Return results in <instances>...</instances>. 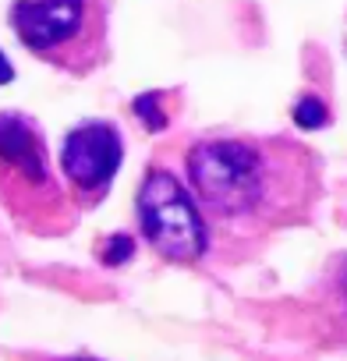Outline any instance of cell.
Instances as JSON below:
<instances>
[{"mask_svg":"<svg viewBox=\"0 0 347 361\" xmlns=\"http://www.w3.org/2000/svg\"><path fill=\"white\" fill-rule=\"evenodd\" d=\"M192 195L224 245H259L308 224L322 195L319 156L284 135H217L188 149Z\"/></svg>","mask_w":347,"mask_h":361,"instance_id":"1","label":"cell"},{"mask_svg":"<svg viewBox=\"0 0 347 361\" xmlns=\"http://www.w3.org/2000/svg\"><path fill=\"white\" fill-rule=\"evenodd\" d=\"M0 206L32 238H64L78 227V206L54 177L36 117L0 114Z\"/></svg>","mask_w":347,"mask_h":361,"instance_id":"2","label":"cell"},{"mask_svg":"<svg viewBox=\"0 0 347 361\" xmlns=\"http://www.w3.org/2000/svg\"><path fill=\"white\" fill-rule=\"evenodd\" d=\"M22 47L50 68L85 78L110 61V8L96 0H22L8 11Z\"/></svg>","mask_w":347,"mask_h":361,"instance_id":"3","label":"cell"},{"mask_svg":"<svg viewBox=\"0 0 347 361\" xmlns=\"http://www.w3.org/2000/svg\"><path fill=\"white\" fill-rule=\"evenodd\" d=\"M135 213H138V227L145 241L166 262L192 266L209 252V238H213L209 224L178 173H170L163 166H149L135 195Z\"/></svg>","mask_w":347,"mask_h":361,"instance_id":"4","label":"cell"},{"mask_svg":"<svg viewBox=\"0 0 347 361\" xmlns=\"http://www.w3.org/2000/svg\"><path fill=\"white\" fill-rule=\"evenodd\" d=\"M124 159V142L121 131L110 121H85L68 131L64 149H61V170L68 177V195L82 209H96Z\"/></svg>","mask_w":347,"mask_h":361,"instance_id":"5","label":"cell"},{"mask_svg":"<svg viewBox=\"0 0 347 361\" xmlns=\"http://www.w3.org/2000/svg\"><path fill=\"white\" fill-rule=\"evenodd\" d=\"M291 114H294V124L298 128H319V124L329 121V110H326V103L319 96H301Z\"/></svg>","mask_w":347,"mask_h":361,"instance_id":"6","label":"cell"},{"mask_svg":"<svg viewBox=\"0 0 347 361\" xmlns=\"http://www.w3.org/2000/svg\"><path fill=\"white\" fill-rule=\"evenodd\" d=\"M114 252H106L103 255V262H110V266H117V262H124V259H131V238L128 234H114Z\"/></svg>","mask_w":347,"mask_h":361,"instance_id":"7","label":"cell"},{"mask_svg":"<svg viewBox=\"0 0 347 361\" xmlns=\"http://www.w3.org/2000/svg\"><path fill=\"white\" fill-rule=\"evenodd\" d=\"M18 361H99L89 354H75V357H57V354H18Z\"/></svg>","mask_w":347,"mask_h":361,"instance_id":"8","label":"cell"},{"mask_svg":"<svg viewBox=\"0 0 347 361\" xmlns=\"http://www.w3.org/2000/svg\"><path fill=\"white\" fill-rule=\"evenodd\" d=\"M15 78V71H11V64L4 61V54H0V85H4V82H11Z\"/></svg>","mask_w":347,"mask_h":361,"instance_id":"9","label":"cell"}]
</instances>
